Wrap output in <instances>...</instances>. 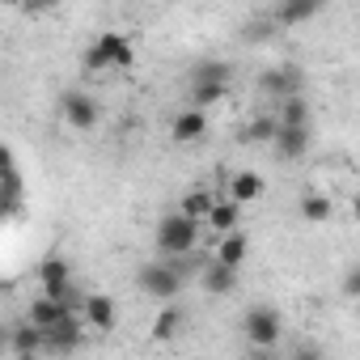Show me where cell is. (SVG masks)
I'll use <instances>...</instances> for the list:
<instances>
[{
	"mask_svg": "<svg viewBox=\"0 0 360 360\" xmlns=\"http://www.w3.org/2000/svg\"><path fill=\"white\" fill-rule=\"evenodd\" d=\"M204 229H208V225H204V221H195V217H187L183 208L169 212V217H161V221H157V233H153L157 255H165V259L191 255V250L200 246V233H204Z\"/></svg>",
	"mask_w": 360,
	"mask_h": 360,
	"instance_id": "1",
	"label": "cell"
},
{
	"mask_svg": "<svg viewBox=\"0 0 360 360\" xmlns=\"http://www.w3.org/2000/svg\"><path fill=\"white\" fill-rule=\"evenodd\" d=\"M131 64H136V43H131L127 34H119V30H102V34L85 47V68H89V72H110V68L127 72Z\"/></svg>",
	"mask_w": 360,
	"mask_h": 360,
	"instance_id": "2",
	"label": "cell"
},
{
	"mask_svg": "<svg viewBox=\"0 0 360 360\" xmlns=\"http://www.w3.org/2000/svg\"><path fill=\"white\" fill-rule=\"evenodd\" d=\"M242 335H246L255 347L271 352V347L280 343V335H284V314H280L276 305H250V309L242 314Z\"/></svg>",
	"mask_w": 360,
	"mask_h": 360,
	"instance_id": "3",
	"label": "cell"
},
{
	"mask_svg": "<svg viewBox=\"0 0 360 360\" xmlns=\"http://www.w3.org/2000/svg\"><path fill=\"white\" fill-rule=\"evenodd\" d=\"M39 288H43V292H51V297H60V301H68L72 309H81V305H85V297H77L72 267H68V259H64V255H47V259L39 263Z\"/></svg>",
	"mask_w": 360,
	"mask_h": 360,
	"instance_id": "4",
	"label": "cell"
},
{
	"mask_svg": "<svg viewBox=\"0 0 360 360\" xmlns=\"http://www.w3.org/2000/svg\"><path fill=\"white\" fill-rule=\"evenodd\" d=\"M136 284H140V292L153 297V301H174L178 288H183V276H178V267H169L165 259H153V263H144V267L136 271Z\"/></svg>",
	"mask_w": 360,
	"mask_h": 360,
	"instance_id": "5",
	"label": "cell"
},
{
	"mask_svg": "<svg viewBox=\"0 0 360 360\" xmlns=\"http://www.w3.org/2000/svg\"><path fill=\"white\" fill-rule=\"evenodd\" d=\"M60 110H64V123L72 131H94L98 127V102L89 94H81V89H68L60 98Z\"/></svg>",
	"mask_w": 360,
	"mask_h": 360,
	"instance_id": "6",
	"label": "cell"
},
{
	"mask_svg": "<svg viewBox=\"0 0 360 360\" xmlns=\"http://www.w3.org/2000/svg\"><path fill=\"white\" fill-rule=\"evenodd\" d=\"M85 318H81V309H72L64 322H56L51 330H47V352L51 356H68V352H77L81 347V339H85Z\"/></svg>",
	"mask_w": 360,
	"mask_h": 360,
	"instance_id": "7",
	"label": "cell"
},
{
	"mask_svg": "<svg viewBox=\"0 0 360 360\" xmlns=\"http://www.w3.org/2000/svg\"><path fill=\"white\" fill-rule=\"evenodd\" d=\"M204 136H208V110L204 106H187V110L174 115V123H169L174 144H200Z\"/></svg>",
	"mask_w": 360,
	"mask_h": 360,
	"instance_id": "8",
	"label": "cell"
},
{
	"mask_svg": "<svg viewBox=\"0 0 360 360\" xmlns=\"http://www.w3.org/2000/svg\"><path fill=\"white\" fill-rule=\"evenodd\" d=\"M259 89L271 94V98L301 94V68H292V64H271V68L259 72Z\"/></svg>",
	"mask_w": 360,
	"mask_h": 360,
	"instance_id": "9",
	"label": "cell"
},
{
	"mask_svg": "<svg viewBox=\"0 0 360 360\" xmlns=\"http://www.w3.org/2000/svg\"><path fill=\"white\" fill-rule=\"evenodd\" d=\"M81 318L89 322V330H115V322H119V305H115L110 292H89L85 305H81Z\"/></svg>",
	"mask_w": 360,
	"mask_h": 360,
	"instance_id": "10",
	"label": "cell"
},
{
	"mask_svg": "<svg viewBox=\"0 0 360 360\" xmlns=\"http://www.w3.org/2000/svg\"><path fill=\"white\" fill-rule=\"evenodd\" d=\"M39 352H47V330L34 326V322L26 318V322L13 326V335H9V356H18V360H34Z\"/></svg>",
	"mask_w": 360,
	"mask_h": 360,
	"instance_id": "11",
	"label": "cell"
},
{
	"mask_svg": "<svg viewBox=\"0 0 360 360\" xmlns=\"http://www.w3.org/2000/svg\"><path fill=\"white\" fill-rule=\"evenodd\" d=\"M68 314H72V305L60 301V297H51V292H39V297L30 301V309H26V318H30L34 326H43V330H51V326L64 322Z\"/></svg>",
	"mask_w": 360,
	"mask_h": 360,
	"instance_id": "12",
	"label": "cell"
},
{
	"mask_svg": "<svg viewBox=\"0 0 360 360\" xmlns=\"http://www.w3.org/2000/svg\"><path fill=\"white\" fill-rule=\"evenodd\" d=\"M200 284H204V292L225 297V292L238 288V267H229V263H221V259L212 255V259L204 263V271H200Z\"/></svg>",
	"mask_w": 360,
	"mask_h": 360,
	"instance_id": "13",
	"label": "cell"
},
{
	"mask_svg": "<svg viewBox=\"0 0 360 360\" xmlns=\"http://www.w3.org/2000/svg\"><path fill=\"white\" fill-rule=\"evenodd\" d=\"M263 191H267V178H263L259 169H238V174L229 178V200H238L242 208L255 204V200H263Z\"/></svg>",
	"mask_w": 360,
	"mask_h": 360,
	"instance_id": "14",
	"label": "cell"
},
{
	"mask_svg": "<svg viewBox=\"0 0 360 360\" xmlns=\"http://www.w3.org/2000/svg\"><path fill=\"white\" fill-rule=\"evenodd\" d=\"M305 148H309V123H280L276 153L284 161H297V157H305Z\"/></svg>",
	"mask_w": 360,
	"mask_h": 360,
	"instance_id": "15",
	"label": "cell"
},
{
	"mask_svg": "<svg viewBox=\"0 0 360 360\" xmlns=\"http://www.w3.org/2000/svg\"><path fill=\"white\" fill-rule=\"evenodd\" d=\"M297 212H301L305 225H330V217H335V200H330L326 191H305L301 204H297Z\"/></svg>",
	"mask_w": 360,
	"mask_h": 360,
	"instance_id": "16",
	"label": "cell"
},
{
	"mask_svg": "<svg viewBox=\"0 0 360 360\" xmlns=\"http://www.w3.org/2000/svg\"><path fill=\"white\" fill-rule=\"evenodd\" d=\"M246 255H250V238H246V229H242V225H238V229H229V233H221V242H217V259H221V263L242 267V263H246Z\"/></svg>",
	"mask_w": 360,
	"mask_h": 360,
	"instance_id": "17",
	"label": "cell"
},
{
	"mask_svg": "<svg viewBox=\"0 0 360 360\" xmlns=\"http://www.w3.org/2000/svg\"><path fill=\"white\" fill-rule=\"evenodd\" d=\"M204 225H208L212 233H229V229H238V225H242V204H238V200H217Z\"/></svg>",
	"mask_w": 360,
	"mask_h": 360,
	"instance_id": "18",
	"label": "cell"
},
{
	"mask_svg": "<svg viewBox=\"0 0 360 360\" xmlns=\"http://www.w3.org/2000/svg\"><path fill=\"white\" fill-rule=\"evenodd\" d=\"M178 330H183V309H178L174 301H161V309H157V318H153V339H157V343H169Z\"/></svg>",
	"mask_w": 360,
	"mask_h": 360,
	"instance_id": "19",
	"label": "cell"
},
{
	"mask_svg": "<svg viewBox=\"0 0 360 360\" xmlns=\"http://www.w3.org/2000/svg\"><path fill=\"white\" fill-rule=\"evenodd\" d=\"M318 9H322V0H280L276 22H280V26H301V22H309Z\"/></svg>",
	"mask_w": 360,
	"mask_h": 360,
	"instance_id": "20",
	"label": "cell"
},
{
	"mask_svg": "<svg viewBox=\"0 0 360 360\" xmlns=\"http://www.w3.org/2000/svg\"><path fill=\"white\" fill-rule=\"evenodd\" d=\"M242 136H246L250 144H276V136H280V115H255Z\"/></svg>",
	"mask_w": 360,
	"mask_h": 360,
	"instance_id": "21",
	"label": "cell"
},
{
	"mask_svg": "<svg viewBox=\"0 0 360 360\" xmlns=\"http://www.w3.org/2000/svg\"><path fill=\"white\" fill-rule=\"evenodd\" d=\"M212 204H217V195H212L208 187H191V191L183 195V204H178V208H183L187 217H195V221H208Z\"/></svg>",
	"mask_w": 360,
	"mask_h": 360,
	"instance_id": "22",
	"label": "cell"
},
{
	"mask_svg": "<svg viewBox=\"0 0 360 360\" xmlns=\"http://www.w3.org/2000/svg\"><path fill=\"white\" fill-rule=\"evenodd\" d=\"M229 94V85L225 81H191V106H217L221 98Z\"/></svg>",
	"mask_w": 360,
	"mask_h": 360,
	"instance_id": "23",
	"label": "cell"
},
{
	"mask_svg": "<svg viewBox=\"0 0 360 360\" xmlns=\"http://www.w3.org/2000/svg\"><path fill=\"white\" fill-rule=\"evenodd\" d=\"M18 200H22V178H18L13 157L5 153V217H13V212H18Z\"/></svg>",
	"mask_w": 360,
	"mask_h": 360,
	"instance_id": "24",
	"label": "cell"
},
{
	"mask_svg": "<svg viewBox=\"0 0 360 360\" xmlns=\"http://www.w3.org/2000/svg\"><path fill=\"white\" fill-rule=\"evenodd\" d=\"M229 77H233V68H229L225 60H204V64H195V72H191V81H225V85H229Z\"/></svg>",
	"mask_w": 360,
	"mask_h": 360,
	"instance_id": "25",
	"label": "cell"
},
{
	"mask_svg": "<svg viewBox=\"0 0 360 360\" xmlns=\"http://www.w3.org/2000/svg\"><path fill=\"white\" fill-rule=\"evenodd\" d=\"M280 123H309V102L301 94H288L284 110H280Z\"/></svg>",
	"mask_w": 360,
	"mask_h": 360,
	"instance_id": "26",
	"label": "cell"
},
{
	"mask_svg": "<svg viewBox=\"0 0 360 360\" xmlns=\"http://www.w3.org/2000/svg\"><path fill=\"white\" fill-rule=\"evenodd\" d=\"M339 292H343L347 301H360V263H352V267L343 271V280H339Z\"/></svg>",
	"mask_w": 360,
	"mask_h": 360,
	"instance_id": "27",
	"label": "cell"
},
{
	"mask_svg": "<svg viewBox=\"0 0 360 360\" xmlns=\"http://www.w3.org/2000/svg\"><path fill=\"white\" fill-rule=\"evenodd\" d=\"M352 217L360 221V191H356V200H352Z\"/></svg>",
	"mask_w": 360,
	"mask_h": 360,
	"instance_id": "28",
	"label": "cell"
},
{
	"mask_svg": "<svg viewBox=\"0 0 360 360\" xmlns=\"http://www.w3.org/2000/svg\"><path fill=\"white\" fill-rule=\"evenodd\" d=\"M5 5H13V0H5Z\"/></svg>",
	"mask_w": 360,
	"mask_h": 360,
	"instance_id": "29",
	"label": "cell"
}]
</instances>
